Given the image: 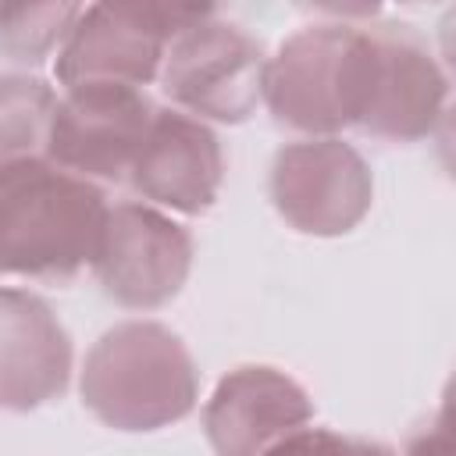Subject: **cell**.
<instances>
[{
	"label": "cell",
	"instance_id": "13",
	"mask_svg": "<svg viewBox=\"0 0 456 456\" xmlns=\"http://www.w3.org/2000/svg\"><path fill=\"white\" fill-rule=\"evenodd\" d=\"M57 93L50 82L21 71L0 75V167L46 157Z\"/></svg>",
	"mask_w": 456,
	"mask_h": 456
},
{
	"label": "cell",
	"instance_id": "9",
	"mask_svg": "<svg viewBox=\"0 0 456 456\" xmlns=\"http://www.w3.org/2000/svg\"><path fill=\"white\" fill-rule=\"evenodd\" d=\"M449 103V75L410 25L374 32V89L356 128L388 142H417L435 132Z\"/></svg>",
	"mask_w": 456,
	"mask_h": 456
},
{
	"label": "cell",
	"instance_id": "14",
	"mask_svg": "<svg viewBox=\"0 0 456 456\" xmlns=\"http://www.w3.org/2000/svg\"><path fill=\"white\" fill-rule=\"evenodd\" d=\"M82 4H0V57L39 64L61 50Z\"/></svg>",
	"mask_w": 456,
	"mask_h": 456
},
{
	"label": "cell",
	"instance_id": "2",
	"mask_svg": "<svg viewBox=\"0 0 456 456\" xmlns=\"http://www.w3.org/2000/svg\"><path fill=\"white\" fill-rule=\"evenodd\" d=\"M78 395L114 431H160L192 413L200 370L167 324L121 321L86 353Z\"/></svg>",
	"mask_w": 456,
	"mask_h": 456
},
{
	"label": "cell",
	"instance_id": "1",
	"mask_svg": "<svg viewBox=\"0 0 456 456\" xmlns=\"http://www.w3.org/2000/svg\"><path fill=\"white\" fill-rule=\"evenodd\" d=\"M107 217L100 185L46 157L0 167V274L68 281L93 264Z\"/></svg>",
	"mask_w": 456,
	"mask_h": 456
},
{
	"label": "cell",
	"instance_id": "16",
	"mask_svg": "<svg viewBox=\"0 0 456 456\" xmlns=\"http://www.w3.org/2000/svg\"><path fill=\"white\" fill-rule=\"evenodd\" d=\"M449 452H452V445H449V417L442 410L431 424H424L417 435H410L403 456H449Z\"/></svg>",
	"mask_w": 456,
	"mask_h": 456
},
{
	"label": "cell",
	"instance_id": "8",
	"mask_svg": "<svg viewBox=\"0 0 456 456\" xmlns=\"http://www.w3.org/2000/svg\"><path fill=\"white\" fill-rule=\"evenodd\" d=\"M157 107L142 89L82 86L57 96L46 160L86 182H121L150 132Z\"/></svg>",
	"mask_w": 456,
	"mask_h": 456
},
{
	"label": "cell",
	"instance_id": "10",
	"mask_svg": "<svg viewBox=\"0 0 456 456\" xmlns=\"http://www.w3.org/2000/svg\"><path fill=\"white\" fill-rule=\"evenodd\" d=\"M310 420L314 399L306 388L267 363L228 370L203 406V431L214 456H264Z\"/></svg>",
	"mask_w": 456,
	"mask_h": 456
},
{
	"label": "cell",
	"instance_id": "6",
	"mask_svg": "<svg viewBox=\"0 0 456 456\" xmlns=\"http://www.w3.org/2000/svg\"><path fill=\"white\" fill-rule=\"evenodd\" d=\"M89 267L118 306L157 310L189 281L192 235L150 203H114L107 207Z\"/></svg>",
	"mask_w": 456,
	"mask_h": 456
},
{
	"label": "cell",
	"instance_id": "11",
	"mask_svg": "<svg viewBox=\"0 0 456 456\" xmlns=\"http://www.w3.org/2000/svg\"><path fill=\"white\" fill-rule=\"evenodd\" d=\"M128 182L142 196V203L157 210L189 217L207 214L224 182L221 142L203 121L175 107H157L150 132L132 160Z\"/></svg>",
	"mask_w": 456,
	"mask_h": 456
},
{
	"label": "cell",
	"instance_id": "12",
	"mask_svg": "<svg viewBox=\"0 0 456 456\" xmlns=\"http://www.w3.org/2000/svg\"><path fill=\"white\" fill-rule=\"evenodd\" d=\"M71 338L46 299L0 285V410L28 413L64 395Z\"/></svg>",
	"mask_w": 456,
	"mask_h": 456
},
{
	"label": "cell",
	"instance_id": "4",
	"mask_svg": "<svg viewBox=\"0 0 456 456\" xmlns=\"http://www.w3.org/2000/svg\"><path fill=\"white\" fill-rule=\"evenodd\" d=\"M210 14V4H89L57 50V82L142 89L160 75L167 43Z\"/></svg>",
	"mask_w": 456,
	"mask_h": 456
},
{
	"label": "cell",
	"instance_id": "15",
	"mask_svg": "<svg viewBox=\"0 0 456 456\" xmlns=\"http://www.w3.org/2000/svg\"><path fill=\"white\" fill-rule=\"evenodd\" d=\"M264 456H395L388 445L374 438H349L331 428H299L271 445Z\"/></svg>",
	"mask_w": 456,
	"mask_h": 456
},
{
	"label": "cell",
	"instance_id": "7",
	"mask_svg": "<svg viewBox=\"0 0 456 456\" xmlns=\"http://www.w3.org/2000/svg\"><path fill=\"white\" fill-rule=\"evenodd\" d=\"M267 189L285 224L317 239L353 232L374 203L367 160L338 135L285 142L274 153Z\"/></svg>",
	"mask_w": 456,
	"mask_h": 456
},
{
	"label": "cell",
	"instance_id": "3",
	"mask_svg": "<svg viewBox=\"0 0 456 456\" xmlns=\"http://www.w3.org/2000/svg\"><path fill=\"white\" fill-rule=\"evenodd\" d=\"M374 89V32L353 21H314L264 64L260 100L278 125L328 139L360 125Z\"/></svg>",
	"mask_w": 456,
	"mask_h": 456
},
{
	"label": "cell",
	"instance_id": "5",
	"mask_svg": "<svg viewBox=\"0 0 456 456\" xmlns=\"http://www.w3.org/2000/svg\"><path fill=\"white\" fill-rule=\"evenodd\" d=\"M264 64V46L242 25L210 14L167 43L157 78L175 110L196 121L239 125L260 103Z\"/></svg>",
	"mask_w": 456,
	"mask_h": 456
}]
</instances>
